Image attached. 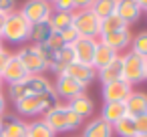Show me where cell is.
Returning a JSON list of instances; mask_svg holds the SVG:
<instances>
[{
  "label": "cell",
  "mask_w": 147,
  "mask_h": 137,
  "mask_svg": "<svg viewBox=\"0 0 147 137\" xmlns=\"http://www.w3.org/2000/svg\"><path fill=\"white\" fill-rule=\"evenodd\" d=\"M55 91L53 83L49 77L45 75H32L28 79H24L22 83H16V85H8V99L12 103L24 99V97H30V95H45V93H51Z\"/></svg>",
  "instance_id": "obj_4"
},
{
  "label": "cell",
  "mask_w": 147,
  "mask_h": 137,
  "mask_svg": "<svg viewBox=\"0 0 147 137\" xmlns=\"http://www.w3.org/2000/svg\"><path fill=\"white\" fill-rule=\"evenodd\" d=\"M121 71H123V63H121V55H119L113 63H109L107 67L97 71V79L101 81V85L115 83V81H121Z\"/></svg>",
  "instance_id": "obj_22"
},
{
  "label": "cell",
  "mask_w": 147,
  "mask_h": 137,
  "mask_svg": "<svg viewBox=\"0 0 147 137\" xmlns=\"http://www.w3.org/2000/svg\"><path fill=\"white\" fill-rule=\"evenodd\" d=\"M97 43L99 40H95V38H83V36H79L71 45L73 53H75V61L93 67V57H95V51H97Z\"/></svg>",
  "instance_id": "obj_12"
},
{
  "label": "cell",
  "mask_w": 147,
  "mask_h": 137,
  "mask_svg": "<svg viewBox=\"0 0 147 137\" xmlns=\"http://www.w3.org/2000/svg\"><path fill=\"white\" fill-rule=\"evenodd\" d=\"M125 109L127 115L131 117H139L147 113V93L145 91H133L129 95V99L125 101Z\"/></svg>",
  "instance_id": "obj_19"
},
{
  "label": "cell",
  "mask_w": 147,
  "mask_h": 137,
  "mask_svg": "<svg viewBox=\"0 0 147 137\" xmlns=\"http://www.w3.org/2000/svg\"><path fill=\"white\" fill-rule=\"evenodd\" d=\"M12 55H14V53H10L6 47L0 51V75H2V71L6 69V65H8V61L12 59Z\"/></svg>",
  "instance_id": "obj_35"
},
{
  "label": "cell",
  "mask_w": 147,
  "mask_h": 137,
  "mask_svg": "<svg viewBox=\"0 0 147 137\" xmlns=\"http://www.w3.org/2000/svg\"><path fill=\"white\" fill-rule=\"evenodd\" d=\"M45 45H47V47H49L53 53L61 51L63 47H67V45H65V40H63V36H61V32H55V30H53V34L49 36V40H47Z\"/></svg>",
  "instance_id": "obj_31"
},
{
  "label": "cell",
  "mask_w": 147,
  "mask_h": 137,
  "mask_svg": "<svg viewBox=\"0 0 147 137\" xmlns=\"http://www.w3.org/2000/svg\"><path fill=\"white\" fill-rule=\"evenodd\" d=\"M59 103V97L55 91L51 93H45V95H30V97H24L20 101L14 103V113L18 117H28V119H38L42 117L51 107H55Z\"/></svg>",
  "instance_id": "obj_2"
},
{
  "label": "cell",
  "mask_w": 147,
  "mask_h": 137,
  "mask_svg": "<svg viewBox=\"0 0 147 137\" xmlns=\"http://www.w3.org/2000/svg\"><path fill=\"white\" fill-rule=\"evenodd\" d=\"M135 137H147V133H137Z\"/></svg>",
  "instance_id": "obj_41"
},
{
  "label": "cell",
  "mask_w": 147,
  "mask_h": 137,
  "mask_svg": "<svg viewBox=\"0 0 147 137\" xmlns=\"http://www.w3.org/2000/svg\"><path fill=\"white\" fill-rule=\"evenodd\" d=\"M61 36H63V40H65V45H73L77 38H79V32L75 30V26L71 24L69 28H65V30H61Z\"/></svg>",
  "instance_id": "obj_33"
},
{
  "label": "cell",
  "mask_w": 147,
  "mask_h": 137,
  "mask_svg": "<svg viewBox=\"0 0 147 137\" xmlns=\"http://www.w3.org/2000/svg\"><path fill=\"white\" fill-rule=\"evenodd\" d=\"M2 81L6 83V85H16V83H22L24 79H28L30 75L26 73V69L22 67V63L12 55V59L8 61V65H6V69L2 71Z\"/></svg>",
  "instance_id": "obj_16"
},
{
  "label": "cell",
  "mask_w": 147,
  "mask_h": 137,
  "mask_svg": "<svg viewBox=\"0 0 147 137\" xmlns=\"http://www.w3.org/2000/svg\"><path fill=\"white\" fill-rule=\"evenodd\" d=\"M119 57V53L117 51H113L109 45H105V43H97V51H95V57H93V69L95 71H99V69H103V67H107L109 63H113L115 59Z\"/></svg>",
  "instance_id": "obj_21"
},
{
  "label": "cell",
  "mask_w": 147,
  "mask_h": 137,
  "mask_svg": "<svg viewBox=\"0 0 147 137\" xmlns=\"http://www.w3.org/2000/svg\"><path fill=\"white\" fill-rule=\"evenodd\" d=\"M115 14H117L127 26H131V24H135V22L141 18L143 10L139 8V4L135 2V0H117Z\"/></svg>",
  "instance_id": "obj_15"
},
{
  "label": "cell",
  "mask_w": 147,
  "mask_h": 137,
  "mask_svg": "<svg viewBox=\"0 0 147 137\" xmlns=\"http://www.w3.org/2000/svg\"><path fill=\"white\" fill-rule=\"evenodd\" d=\"M145 81H147V59H145Z\"/></svg>",
  "instance_id": "obj_43"
},
{
  "label": "cell",
  "mask_w": 147,
  "mask_h": 137,
  "mask_svg": "<svg viewBox=\"0 0 147 137\" xmlns=\"http://www.w3.org/2000/svg\"><path fill=\"white\" fill-rule=\"evenodd\" d=\"M115 8H117V0H95L93 6H91V10L101 20L107 18V16H111V14H115Z\"/></svg>",
  "instance_id": "obj_28"
},
{
  "label": "cell",
  "mask_w": 147,
  "mask_h": 137,
  "mask_svg": "<svg viewBox=\"0 0 147 137\" xmlns=\"http://www.w3.org/2000/svg\"><path fill=\"white\" fill-rule=\"evenodd\" d=\"M131 51L143 59H147V30H141L131 40Z\"/></svg>",
  "instance_id": "obj_30"
},
{
  "label": "cell",
  "mask_w": 147,
  "mask_h": 137,
  "mask_svg": "<svg viewBox=\"0 0 147 137\" xmlns=\"http://www.w3.org/2000/svg\"><path fill=\"white\" fill-rule=\"evenodd\" d=\"M49 24L55 32H61L65 28H69L73 24V12H63V10H53L51 18H49Z\"/></svg>",
  "instance_id": "obj_25"
},
{
  "label": "cell",
  "mask_w": 147,
  "mask_h": 137,
  "mask_svg": "<svg viewBox=\"0 0 147 137\" xmlns=\"http://www.w3.org/2000/svg\"><path fill=\"white\" fill-rule=\"evenodd\" d=\"M83 121H87L89 117H93V113H95V103H93V99L87 95V93H83V95H79V97H75L73 101H69L67 103Z\"/></svg>",
  "instance_id": "obj_20"
},
{
  "label": "cell",
  "mask_w": 147,
  "mask_h": 137,
  "mask_svg": "<svg viewBox=\"0 0 147 137\" xmlns=\"http://www.w3.org/2000/svg\"><path fill=\"white\" fill-rule=\"evenodd\" d=\"M135 2L139 4V8H141L143 12H147V0H135Z\"/></svg>",
  "instance_id": "obj_39"
},
{
  "label": "cell",
  "mask_w": 147,
  "mask_h": 137,
  "mask_svg": "<svg viewBox=\"0 0 147 137\" xmlns=\"http://www.w3.org/2000/svg\"><path fill=\"white\" fill-rule=\"evenodd\" d=\"M71 63H75V53H73V47H71V45H67V47H63L61 51H57V53H55V59H53V63H51L49 71H51V73H55V77H57V75H63V73H65V69H67Z\"/></svg>",
  "instance_id": "obj_18"
},
{
  "label": "cell",
  "mask_w": 147,
  "mask_h": 137,
  "mask_svg": "<svg viewBox=\"0 0 147 137\" xmlns=\"http://www.w3.org/2000/svg\"><path fill=\"white\" fill-rule=\"evenodd\" d=\"M2 87H4V81H2V77H0V91H2Z\"/></svg>",
  "instance_id": "obj_42"
},
{
  "label": "cell",
  "mask_w": 147,
  "mask_h": 137,
  "mask_svg": "<svg viewBox=\"0 0 147 137\" xmlns=\"http://www.w3.org/2000/svg\"><path fill=\"white\" fill-rule=\"evenodd\" d=\"M121 63H123V71H121V79L125 83H129L131 87L139 85L145 81V59L135 55L131 49L127 53L121 55Z\"/></svg>",
  "instance_id": "obj_6"
},
{
  "label": "cell",
  "mask_w": 147,
  "mask_h": 137,
  "mask_svg": "<svg viewBox=\"0 0 147 137\" xmlns=\"http://www.w3.org/2000/svg\"><path fill=\"white\" fill-rule=\"evenodd\" d=\"M30 28H32V24L16 10V12L8 14L4 18V26H2V32H0V38H2V43L22 47L30 40Z\"/></svg>",
  "instance_id": "obj_3"
},
{
  "label": "cell",
  "mask_w": 147,
  "mask_h": 137,
  "mask_svg": "<svg viewBox=\"0 0 147 137\" xmlns=\"http://www.w3.org/2000/svg\"><path fill=\"white\" fill-rule=\"evenodd\" d=\"M65 75H69L71 79H75L79 85H83L85 89L93 85V81L97 79V71L91 67V65H83V63H71L67 69H65Z\"/></svg>",
  "instance_id": "obj_13"
},
{
  "label": "cell",
  "mask_w": 147,
  "mask_h": 137,
  "mask_svg": "<svg viewBox=\"0 0 147 137\" xmlns=\"http://www.w3.org/2000/svg\"><path fill=\"white\" fill-rule=\"evenodd\" d=\"M6 105H8V99H6V95L2 91H0V117L6 113Z\"/></svg>",
  "instance_id": "obj_38"
},
{
  "label": "cell",
  "mask_w": 147,
  "mask_h": 137,
  "mask_svg": "<svg viewBox=\"0 0 147 137\" xmlns=\"http://www.w3.org/2000/svg\"><path fill=\"white\" fill-rule=\"evenodd\" d=\"M26 137H57L55 131L42 121V117L26 123Z\"/></svg>",
  "instance_id": "obj_24"
},
{
  "label": "cell",
  "mask_w": 147,
  "mask_h": 137,
  "mask_svg": "<svg viewBox=\"0 0 147 137\" xmlns=\"http://www.w3.org/2000/svg\"><path fill=\"white\" fill-rule=\"evenodd\" d=\"M45 2H49V4H55V0H45Z\"/></svg>",
  "instance_id": "obj_45"
},
{
  "label": "cell",
  "mask_w": 147,
  "mask_h": 137,
  "mask_svg": "<svg viewBox=\"0 0 147 137\" xmlns=\"http://www.w3.org/2000/svg\"><path fill=\"white\" fill-rule=\"evenodd\" d=\"M4 49V43H2V38H0V51H2Z\"/></svg>",
  "instance_id": "obj_44"
},
{
  "label": "cell",
  "mask_w": 147,
  "mask_h": 137,
  "mask_svg": "<svg viewBox=\"0 0 147 137\" xmlns=\"http://www.w3.org/2000/svg\"><path fill=\"white\" fill-rule=\"evenodd\" d=\"M95 0H73V4H75V10H89L93 6Z\"/></svg>",
  "instance_id": "obj_37"
},
{
  "label": "cell",
  "mask_w": 147,
  "mask_h": 137,
  "mask_svg": "<svg viewBox=\"0 0 147 137\" xmlns=\"http://www.w3.org/2000/svg\"><path fill=\"white\" fill-rule=\"evenodd\" d=\"M101 43L109 45L113 51H117L119 55L131 47V40H133V32L131 28H123V30H117V32H107V34H101L99 36Z\"/></svg>",
  "instance_id": "obj_14"
},
{
  "label": "cell",
  "mask_w": 147,
  "mask_h": 137,
  "mask_svg": "<svg viewBox=\"0 0 147 137\" xmlns=\"http://www.w3.org/2000/svg\"><path fill=\"white\" fill-rule=\"evenodd\" d=\"M16 6H18V4H16V0H0V14L8 16V14H12V12L18 10Z\"/></svg>",
  "instance_id": "obj_32"
},
{
  "label": "cell",
  "mask_w": 147,
  "mask_h": 137,
  "mask_svg": "<svg viewBox=\"0 0 147 137\" xmlns=\"http://www.w3.org/2000/svg\"><path fill=\"white\" fill-rule=\"evenodd\" d=\"M127 115V109H125V103H103V109H101V119L107 121L109 125H115L119 119H123Z\"/></svg>",
  "instance_id": "obj_23"
},
{
  "label": "cell",
  "mask_w": 147,
  "mask_h": 137,
  "mask_svg": "<svg viewBox=\"0 0 147 137\" xmlns=\"http://www.w3.org/2000/svg\"><path fill=\"white\" fill-rule=\"evenodd\" d=\"M113 133L119 135V137H135V135H137L135 119H133L131 115H125L123 119H119V121L113 125Z\"/></svg>",
  "instance_id": "obj_26"
},
{
  "label": "cell",
  "mask_w": 147,
  "mask_h": 137,
  "mask_svg": "<svg viewBox=\"0 0 147 137\" xmlns=\"http://www.w3.org/2000/svg\"><path fill=\"white\" fill-rule=\"evenodd\" d=\"M14 57L22 63V67L26 69V73L30 77L32 75H45L49 71V63H47V59H45V55H42L38 45H32V43L30 45H22L14 53Z\"/></svg>",
  "instance_id": "obj_5"
},
{
  "label": "cell",
  "mask_w": 147,
  "mask_h": 137,
  "mask_svg": "<svg viewBox=\"0 0 147 137\" xmlns=\"http://www.w3.org/2000/svg\"><path fill=\"white\" fill-rule=\"evenodd\" d=\"M75 137H77V135H75Z\"/></svg>",
  "instance_id": "obj_47"
},
{
  "label": "cell",
  "mask_w": 147,
  "mask_h": 137,
  "mask_svg": "<svg viewBox=\"0 0 147 137\" xmlns=\"http://www.w3.org/2000/svg\"><path fill=\"white\" fill-rule=\"evenodd\" d=\"M81 137H115V133H113V125H109L101 117H93L83 125Z\"/></svg>",
  "instance_id": "obj_17"
},
{
  "label": "cell",
  "mask_w": 147,
  "mask_h": 137,
  "mask_svg": "<svg viewBox=\"0 0 147 137\" xmlns=\"http://www.w3.org/2000/svg\"><path fill=\"white\" fill-rule=\"evenodd\" d=\"M123 28H129L117 14H111L107 18L101 20V34H107V32H117V30H123Z\"/></svg>",
  "instance_id": "obj_29"
},
{
  "label": "cell",
  "mask_w": 147,
  "mask_h": 137,
  "mask_svg": "<svg viewBox=\"0 0 147 137\" xmlns=\"http://www.w3.org/2000/svg\"><path fill=\"white\" fill-rule=\"evenodd\" d=\"M51 34H53V28H51L49 22L32 24V28H30V43L32 45H45Z\"/></svg>",
  "instance_id": "obj_27"
},
{
  "label": "cell",
  "mask_w": 147,
  "mask_h": 137,
  "mask_svg": "<svg viewBox=\"0 0 147 137\" xmlns=\"http://www.w3.org/2000/svg\"><path fill=\"white\" fill-rule=\"evenodd\" d=\"M53 10H63V12H75V4L73 0H55Z\"/></svg>",
  "instance_id": "obj_34"
},
{
  "label": "cell",
  "mask_w": 147,
  "mask_h": 137,
  "mask_svg": "<svg viewBox=\"0 0 147 137\" xmlns=\"http://www.w3.org/2000/svg\"><path fill=\"white\" fill-rule=\"evenodd\" d=\"M22 137H26V135H22Z\"/></svg>",
  "instance_id": "obj_46"
},
{
  "label": "cell",
  "mask_w": 147,
  "mask_h": 137,
  "mask_svg": "<svg viewBox=\"0 0 147 137\" xmlns=\"http://www.w3.org/2000/svg\"><path fill=\"white\" fill-rule=\"evenodd\" d=\"M73 26L83 38H95L101 36V18L89 8V10H75L73 12Z\"/></svg>",
  "instance_id": "obj_7"
},
{
  "label": "cell",
  "mask_w": 147,
  "mask_h": 137,
  "mask_svg": "<svg viewBox=\"0 0 147 137\" xmlns=\"http://www.w3.org/2000/svg\"><path fill=\"white\" fill-rule=\"evenodd\" d=\"M131 93H133V87H131L129 83H125L123 79H121V81H115V83L101 85L103 103H125Z\"/></svg>",
  "instance_id": "obj_10"
},
{
  "label": "cell",
  "mask_w": 147,
  "mask_h": 137,
  "mask_svg": "<svg viewBox=\"0 0 147 137\" xmlns=\"http://www.w3.org/2000/svg\"><path fill=\"white\" fill-rule=\"evenodd\" d=\"M42 121L57 133H69V131H77L79 127L85 125V121L67 105V103H57L55 107H51L45 115H42Z\"/></svg>",
  "instance_id": "obj_1"
},
{
  "label": "cell",
  "mask_w": 147,
  "mask_h": 137,
  "mask_svg": "<svg viewBox=\"0 0 147 137\" xmlns=\"http://www.w3.org/2000/svg\"><path fill=\"white\" fill-rule=\"evenodd\" d=\"M26 135V121L16 113H4L0 117V137H22Z\"/></svg>",
  "instance_id": "obj_11"
},
{
  "label": "cell",
  "mask_w": 147,
  "mask_h": 137,
  "mask_svg": "<svg viewBox=\"0 0 147 137\" xmlns=\"http://www.w3.org/2000/svg\"><path fill=\"white\" fill-rule=\"evenodd\" d=\"M4 18H6L4 14H0V32H2V26H4Z\"/></svg>",
  "instance_id": "obj_40"
},
{
  "label": "cell",
  "mask_w": 147,
  "mask_h": 137,
  "mask_svg": "<svg viewBox=\"0 0 147 137\" xmlns=\"http://www.w3.org/2000/svg\"><path fill=\"white\" fill-rule=\"evenodd\" d=\"M133 119H135L137 133H147V113L145 115H139V117H133Z\"/></svg>",
  "instance_id": "obj_36"
},
{
  "label": "cell",
  "mask_w": 147,
  "mask_h": 137,
  "mask_svg": "<svg viewBox=\"0 0 147 137\" xmlns=\"http://www.w3.org/2000/svg\"><path fill=\"white\" fill-rule=\"evenodd\" d=\"M30 24H40V22H49L51 14H53V4L45 2V0H24V4L18 10Z\"/></svg>",
  "instance_id": "obj_8"
},
{
  "label": "cell",
  "mask_w": 147,
  "mask_h": 137,
  "mask_svg": "<svg viewBox=\"0 0 147 137\" xmlns=\"http://www.w3.org/2000/svg\"><path fill=\"white\" fill-rule=\"evenodd\" d=\"M55 93H57V97L59 99H63L65 103H69V101H73L75 97H79V95H83L85 93V87L83 85H79L75 79H71L69 75H57V79H55Z\"/></svg>",
  "instance_id": "obj_9"
}]
</instances>
